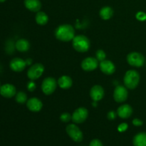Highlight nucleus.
<instances>
[{"instance_id": "obj_1", "label": "nucleus", "mask_w": 146, "mask_h": 146, "mask_svg": "<svg viewBox=\"0 0 146 146\" xmlns=\"http://www.w3.org/2000/svg\"><path fill=\"white\" fill-rule=\"evenodd\" d=\"M55 36L57 39L64 42L72 41L75 37V30L70 24H61L55 30Z\"/></svg>"}, {"instance_id": "obj_2", "label": "nucleus", "mask_w": 146, "mask_h": 146, "mask_svg": "<svg viewBox=\"0 0 146 146\" xmlns=\"http://www.w3.org/2000/svg\"><path fill=\"white\" fill-rule=\"evenodd\" d=\"M72 46L74 49L80 53L86 52L91 47V42L87 36L84 35L76 36L72 40Z\"/></svg>"}, {"instance_id": "obj_3", "label": "nucleus", "mask_w": 146, "mask_h": 146, "mask_svg": "<svg viewBox=\"0 0 146 146\" xmlns=\"http://www.w3.org/2000/svg\"><path fill=\"white\" fill-rule=\"evenodd\" d=\"M140 82V74L135 70H129L125 73L123 78L125 86L128 89H135Z\"/></svg>"}, {"instance_id": "obj_4", "label": "nucleus", "mask_w": 146, "mask_h": 146, "mask_svg": "<svg viewBox=\"0 0 146 146\" xmlns=\"http://www.w3.org/2000/svg\"><path fill=\"white\" fill-rule=\"evenodd\" d=\"M66 132L74 141L80 143L84 140V134L76 124H68L66 128Z\"/></svg>"}, {"instance_id": "obj_5", "label": "nucleus", "mask_w": 146, "mask_h": 146, "mask_svg": "<svg viewBox=\"0 0 146 146\" xmlns=\"http://www.w3.org/2000/svg\"><path fill=\"white\" fill-rule=\"evenodd\" d=\"M58 83L53 77H47L44 78L41 84V90L45 95L49 96L52 94L56 89Z\"/></svg>"}, {"instance_id": "obj_6", "label": "nucleus", "mask_w": 146, "mask_h": 146, "mask_svg": "<svg viewBox=\"0 0 146 146\" xmlns=\"http://www.w3.org/2000/svg\"><path fill=\"white\" fill-rule=\"evenodd\" d=\"M127 61L129 65L140 68L145 64V58L141 53L131 52L127 56Z\"/></svg>"}, {"instance_id": "obj_7", "label": "nucleus", "mask_w": 146, "mask_h": 146, "mask_svg": "<svg viewBox=\"0 0 146 146\" xmlns=\"http://www.w3.org/2000/svg\"><path fill=\"white\" fill-rule=\"evenodd\" d=\"M44 72V66L43 64L37 63L34 64L29 68L27 71V76L30 80H36L42 76Z\"/></svg>"}, {"instance_id": "obj_8", "label": "nucleus", "mask_w": 146, "mask_h": 146, "mask_svg": "<svg viewBox=\"0 0 146 146\" xmlns=\"http://www.w3.org/2000/svg\"><path fill=\"white\" fill-rule=\"evenodd\" d=\"M88 116V111L84 107H80L76 109L71 115V120L74 123H82Z\"/></svg>"}, {"instance_id": "obj_9", "label": "nucleus", "mask_w": 146, "mask_h": 146, "mask_svg": "<svg viewBox=\"0 0 146 146\" xmlns=\"http://www.w3.org/2000/svg\"><path fill=\"white\" fill-rule=\"evenodd\" d=\"M128 92L127 88L123 86L119 85L115 87L113 91V98L117 103H123L127 100Z\"/></svg>"}, {"instance_id": "obj_10", "label": "nucleus", "mask_w": 146, "mask_h": 146, "mask_svg": "<svg viewBox=\"0 0 146 146\" xmlns=\"http://www.w3.org/2000/svg\"><path fill=\"white\" fill-rule=\"evenodd\" d=\"M98 66V61L94 57H87L81 62V68L85 71H93Z\"/></svg>"}, {"instance_id": "obj_11", "label": "nucleus", "mask_w": 146, "mask_h": 146, "mask_svg": "<svg viewBox=\"0 0 146 146\" xmlns=\"http://www.w3.org/2000/svg\"><path fill=\"white\" fill-rule=\"evenodd\" d=\"M26 61L21 58H14L10 61V68L15 72H21L27 66Z\"/></svg>"}, {"instance_id": "obj_12", "label": "nucleus", "mask_w": 146, "mask_h": 146, "mask_svg": "<svg viewBox=\"0 0 146 146\" xmlns=\"http://www.w3.org/2000/svg\"><path fill=\"white\" fill-rule=\"evenodd\" d=\"M105 95L104 89L101 86L95 85L91 88L90 91V96L94 101H99L102 99Z\"/></svg>"}, {"instance_id": "obj_13", "label": "nucleus", "mask_w": 146, "mask_h": 146, "mask_svg": "<svg viewBox=\"0 0 146 146\" xmlns=\"http://www.w3.org/2000/svg\"><path fill=\"white\" fill-rule=\"evenodd\" d=\"M0 94L4 98H12L17 94V90L12 84H6L0 87Z\"/></svg>"}, {"instance_id": "obj_14", "label": "nucleus", "mask_w": 146, "mask_h": 146, "mask_svg": "<svg viewBox=\"0 0 146 146\" xmlns=\"http://www.w3.org/2000/svg\"><path fill=\"white\" fill-rule=\"evenodd\" d=\"M99 68L102 73L106 75H111L115 71V66L113 63L109 60H104L99 64Z\"/></svg>"}, {"instance_id": "obj_15", "label": "nucleus", "mask_w": 146, "mask_h": 146, "mask_svg": "<svg viewBox=\"0 0 146 146\" xmlns=\"http://www.w3.org/2000/svg\"><path fill=\"white\" fill-rule=\"evenodd\" d=\"M27 107L29 111H32V112H39L42 109L43 104L41 100L34 97L27 101Z\"/></svg>"}, {"instance_id": "obj_16", "label": "nucleus", "mask_w": 146, "mask_h": 146, "mask_svg": "<svg viewBox=\"0 0 146 146\" xmlns=\"http://www.w3.org/2000/svg\"><path fill=\"white\" fill-rule=\"evenodd\" d=\"M133 113V108L128 104L121 106L117 110V114L122 119H127L131 116Z\"/></svg>"}, {"instance_id": "obj_17", "label": "nucleus", "mask_w": 146, "mask_h": 146, "mask_svg": "<svg viewBox=\"0 0 146 146\" xmlns=\"http://www.w3.org/2000/svg\"><path fill=\"white\" fill-rule=\"evenodd\" d=\"M25 7L32 12H38L41 8L40 0H24Z\"/></svg>"}, {"instance_id": "obj_18", "label": "nucleus", "mask_w": 146, "mask_h": 146, "mask_svg": "<svg viewBox=\"0 0 146 146\" xmlns=\"http://www.w3.org/2000/svg\"><path fill=\"white\" fill-rule=\"evenodd\" d=\"M58 85L62 89H68L72 86L73 81L68 76H62L58 79Z\"/></svg>"}, {"instance_id": "obj_19", "label": "nucleus", "mask_w": 146, "mask_h": 146, "mask_svg": "<svg viewBox=\"0 0 146 146\" xmlns=\"http://www.w3.org/2000/svg\"><path fill=\"white\" fill-rule=\"evenodd\" d=\"M15 47L17 51L20 52H27L30 48V43L25 38H19L16 42Z\"/></svg>"}, {"instance_id": "obj_20", "label": "nucleus", "mask_w": 146, "mask_h": 146, "mask_svg": "<svg viewBox=\"0 0 146 146\" xmlns=\"http://www.w3.org/2000/svg\"><path fill=\"white\" fill-rule=\"evenodd\" d=\"M134 146H146V133L141 132L136 134L133 139Z\"/></svg>"}, {"instance_id": "obj_21", "label": "nucleus", "mask_w": 146, "mask_h": 146, "mask_svg": "<svg viewBox=\"0 0 146 146\" xmlns=\"http://www.w3.org/2000/svg\"><path fill=\"white\" fill-rule=\"evenodd\" d=\"M99 15L102 19L108 20L113 16V10L110 7H104L100 10Z\"/></svg>"}, {"instance_id": "obj_22", "label": "nucleus", "mask_w": 146, "mask_h": 146, "mask_svg": "<svg viewBox=\"0 0 146 146\" xmlns=\"http://www.w3.org/2000/svg\"><path fill=\"white\" fill-rule=\"evenodd\" d=\"M36 21L38 25L44 26L46 24L48 21V17L44 11H38L35 17Z\"/></svg>"}, {"instance_id": "obj_23", "label": "nucleus", "mask_w": 146, "mask_h": 146, "mask_svg": "<svg viewBox=\"0 0 146 146\" xmlns=\"http://www.w3.org/2000/svg\"><path fill=\"white\" fill-rule=\"evenodd\" d=\"M15 100L17 103L19 104H25L27 103V95L26 93L23 92V91H19V92L17 93L15 95Z\"/></svg>"}, {"instance_id": "obj_24", "label": "nucleus", "mask_w": 146, "mask_h": 146, "mask_svg": "<svg viewBox=\"0 0 146 146\" xmlns=\"http://www.w3.org/2000/svg\"><path fill=\"white\" fill-rule=\"evenodd\" d=\"M96 58H97L98 61H103L104 60H106V54L105 53V51L102 49H98V51L96 53Z\"/></svg>"}, {"instance_id": "obj_25", "label": "nucleus", "mask_w": 146, "mask_h": 146, "mask_svg": "<svg viewBox=\"0 0 146 146\" xmlns=\"http://www.w3.org/2000/svg\"><path fill=\"white\" fill-rule=\"evenodd\" d=\"M60 120L64 123H68L71 120V115L68 113H64L60 115Z\"/></svg>"}, {"instance_id": "obj_26", "label": "nucleus", "mask_w": 146, "mask_h": 146, "mask_svg": "<svg viewBox=\"0 0 146 146\" xmlns=\"http://www.w3.org/2000/svg\"><path fill=\"white\" fill-rule=\"evenodd\" d=\"M135 17H136L137 19L139 20V21H143L146 20V14L145 12H143V11H139V12H138L136 14V15H135Z\"/></svg>"}, {"instance_id": "obj_27", "label": "nucleus", "mask_w": 146, "mask_h": 146, "mask_svg": "<svg viewBox=\"0 0 146 146\" xmlns=\"http://www.w3.org/2000/svg\"><path fill=\"white\" fill-rule=\"evenodd\" d=\"M128 128V124H127L126 123H123L120 124V125L118 126V131H119V132L123 133L126 131Z\"/></svg>"}, {"instance_id": "obj_28", "label": "nucleus", "mask_w": 146, "mask_h": 146, "mask_svg": "<svg viewBox=\"0 0 146 146\" xmlns=\"http://www.w3.org/2000/svg\"><path fill=\"white\" fill-rule=\"evenodd\" d=\"M27 89H28V91L32 92V91H34V90L36 89V86L35 83H34L32 80H31V81H30L27 84Z\"/></svg>"}, {"instance_id": "obj_29", "label": "nucleus", "mask_w": 146, "mask_h": 146, "mask_svg": "<svg viewBox=\"0 0 146 146\" xmlns=\"http://www.w3.org/2000/svg\"><path fill=\"white\" fill-rule=\"evenodd\" d=\"M89 146H104L102 142L99 139H94L90 142Z\"/></svg>"}, {"instance_id": "obj_30", "label": "nucleus", "mask_w": 146, "mask_h": 146, "mask_svg": "<svg viewBox=\"0 0 146 146\" xmlns=\"http://www.w3.org/2000/svg\"><path fill=\"white\" fill-rule=\"evenodd\" d=\"M117 115H118L117 112H115V111H111L108 113V114H107V118L109 120H114L116 118Z\"/></svg>"}, {"instance_id": "obj_31", "label": "nucleus", "mask_w": 146, "mask_h": 146, "mask_svg": "<svg viewBox=\"0 0 146 146\" xmlns=\"http://www.w3.org/2000/svg\"><path fill=\"white\" fill-rule=\"evenodd\" d=\"M132 123L133 125H135V126H141V125H143V121H141L139 118H135V119L133 120Z\"/></svg>"}, {"instance_id": "obj_32", "label": "nucleus", "mask_w": 146, "mask_h": 146, "mask_svg": "<svg viewBox=\"0 0 146 146\" xmlns=\"http://www.w3.org/2000/svg\"><path fill=\"white\" fill-rule=\"evenodd\" d=\"M25 61H26V63H27V65L29 66L32 64V59H31V58H27V59L25 60Z\"/></svg>"}, {"instance_id": "obj_33", "label": "nucleus", "mask_w": 146, "mask_h": 146, "mask_svg": "<svg viewBox=\"0 0 146 146\" xmlns=\"http://www.w3.org/2000/svg\"><path fill=\"white\" fill-rule=\"evenodd\" d=\"M6 0H0V2H4V1H5Z\"/></svg>"}, {"instance_id": "obj_34", "label": "nucleus", "mask_w": 146, "mask_h": 146, "mask_svg": "<svg viewBox=\"0 0 146 146\" xmlns=\"http://www.w3.org/2000/svg\"><path fill=\"white\" fill-rule=\"evenodd\" d=\"M145 65H146V62H145Z\"/></svg>"}, {"instance_id": "obj_35", "label": "nucleus", "mask_w": 146, "mask_h": 146, "mask_svg": "<svg viewBox=\"0 0 146 146\" xmlns=\"http://www.w3.org/2000/svg\"><path fill=\"white\" fill-rule=\"evenodd\" d=\"M0 87H1V86H0Z\"/></svg>"}]
</instances>
